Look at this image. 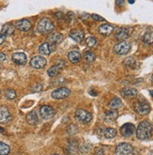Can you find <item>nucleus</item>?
<instances>
[{
    "label": "nucleus",
    "instance_id": "f257e3e1",
    "mask_svg": "<svg viewBox=\"0 0 153 155\" xmlns=\"http://www.w3.org/2000/svg\"><path fill=\"white\" fill-rule=\"evenodd\" d=\"M153 131L152 124L147 120H143L139 123L136 129V136L139 140H146L148 139Z\"/></svg>",
    "mask_w": 153,
    "mask_h": 155
},
{
    "label": "nucleus",
    "instance_id": "f03ea898",
    "mask_svg": "<svg viewBox=\"0 0 153 155\" xmlns=\"http://www.w3.org/2000/svg\"><path fill=\"white\" fill-rule=\"evenodd\" d=\"M38 31L41 33H49L54 30L55 25H54L53 22L49 19V18H42L38 23Z\"/></svg>",
    "mask_w": 153,
    "mask_h": 155
},
{
    "label": "nucleus",
    "instance_id": "7ed1b4c3",
    "mask_svg": "<svg viewBox=\"0 0 153 155\" xmlns=\"http://www.w3.org/2000/svg\"><path fill=\"white\" fill-rule=\"evenodd\" d=\"M131 50V44L127 41H123L114 46V52L119 56H125Z\"/></svg>",
    "mask_w": 153,
    "mask_h": 155
},
{
    "label": "nucleus",
    "instance_id": "20e7f679",
    "mask_svg": "<svg viewBox=\"0 0 153 155\" xmlns=\"http://www.w3.org/2000/svg\"><path fill=\"white\" fill-rule=\"evenodd\" d=\"M133 152L132 146L128 143H120L116 146L115 153L116 155H132Z\"/></svg>",
    "mask_w": 153,
    "mask_h": 155
},
{
    "label": "nucleus",
    "instance_id": "39448f33",
    "mask_svg": "<svg viewBox=\"0 0 153 155\" xmlns=\"http://www.w3.org/2000/svg\"><path fill=\"white\" fill-rule=\"evenodd\" d=\"M75 117H76V120L80 122H82V123H88V122H90L91 120H92V115L84 110V109H77L76 112H75Z\"/></svg>",
    "mask_w": 153,
    "mask_h": 155
},
{
    "label": "nucleus",
    "instance_id": "423d86ee",
    "mask_svg": "<svg viewBox=\"0 0 153 155\" xmlns=\"http://www.w3.org/2000/svg\"><path fill=\"white\" fill-rule=\"evenodd\" d=\"M134 110H135L139 115L145 116L150 112V105L145 101H139L134 105Z\"/></svg>",
    "mask_w": 153,
    "mask_h": 155
},
{
    "label": "nucleus",
    "instance_id": "0eeeda50",
    "mask_svg": "<svg viewBox=\"0 0 153 155\" xmlns=\"http://www.w3.org/2000/svg\"><path fill=\"white\" fill-rule=\"evenodd\" d=\"M11 115L7 106H0V124H7L11 120Z\"/></svg>",
    "mask_w": 153,
    "mask_h": 155
},
{
    "label": "nucleus",
    "instance_id": "6e6552de",
    "mask_svg": "<svg viewBox=\"0 0 153 155\" xmlns=\"http://www.w3.org/2000/svg\"><path fill=\"white\" fill-rule=\"evenodd\" d=\"M40 114L43 120H51V118L55 116L56 112L54 110V108L49 105H42L40 108Z\"/></svg>",
    "mask_w": 153,
    "mask_h": 155
},
{
    "label": "nucleus",
    "instance_id": "1a4fd4ad",
    "mask_svg": "<svg viewBox=\"0 0 153 155\" xmlns=\"http://www.w3.org/2000/svg\"><path fill=\"white\" fill-rule=\"evenodd\" d=\"M47 60L41 56H36L30 60V66L34 69H42L46 66Z\"/></svg>",
    "mask_w": 153,
    "mask_h": 155
},
{
    "label": "nucleus",
    "instance_id": "9d476101",
    "mask_svg": "<svg viewBox=\"0 0 153 155\" xmlns=\"http://www.w3.org/2000/svg\"><path fill=\"white\" fill-rule=\"evenodd\" d=\"M70 94V90L68 87H59L56 90H54L52 92V97L54 99L60 100V99H65Z\"/></svg>",
    "mask_w": 153,
    "mask_h": 155
},
{
    "label": "nucleus",
    "instance_id": "9b49d317",
    "mask_svg": "<svg viewBox=\"0 0 153 155\" xmlns=\"http://www.w3.org/2000/svg\"><path fill=\"white\" fill-rule=\"evenodd\" d=\"M135 126L132 123H125L120 127V133L125 137H130L135 132Z\"/></svg>",
    "mask_w": 153,
    "mask_h": 155
},
{
    "label": "nucleus",
    "instance_id": "f8f14e48",
    "mask_svg": "<svg viewBox=\"0 0 153 155\" xmlns=\"http://www.w3.org/2000/svg\"><path fill=\"white\" fill-rule=\"evenodd\" d=\"M11 59L17 65H24L28 61V57L24 53H15L12 54Z\"/></svg>",
    "mask_w": 153,
    "mask_h": 155
},
{
    "label": "nucleus",
    "instance_id": "ddd939ff",
    "mask_svg": "<svg viewBox=\"0 0 153 155\" xmlns=\"http://www.w3.org/2000/svg\"><path fill=\"white\" fill-rule=\"evenodd\" d=\"M130 37V31L128 28H123V27H121V28H119L118 30H116V33L115 35V38L118 40V41H126L128 38Z\"/></svg>",
    "mask_w": 153,
    "mask_h": 155
},
{
    "label": "nucleus",
    "instance_id": "4468645a",
    "mask_svg": "<svg viewBox=\"0 0 153 155\" xmlns=\"http://www.w3.org/2000/svg\"><path fill=\"white\" fill-rule=\"evenodd\" d=\"M70 37L76 42H81L85 38V33L80 29H73L70 32Z\"/></svg>",
    "mask_w": 153,
    "mask_h": 155
},
{
    "label": "nucleus",
    "instance_id": "2eb2a0df",
    "mask_svg": "<svg viewBox=\"0 0 153 155\" xmlns=\"http://www.w3.org/2000/svg\"><path fill=\"white\" fill-rule=\"evenodd\" d=\"M115 29L114 25L110 24H103L99 26V33L103 36H109Z\"/></svg>",
    "mask_w": 153,
    "mask_h": 155
},
{
    "label": "nucleus",
    "instance_id": "dca6fc26",
    "mask_svg": "<svg viewBox=\"0 0 153 155\" xmlns=\"http://www.w3.org/2000/svg\"><path fill=\"white\" fill-rule=\"evenodd\" d=\"M120 93L125 98H134L137 96L138 91L133 87H124L120 90Z\"/></svg>",
    "mask_w": 153,
    "mask_h": 155
},
{
    "label": "nucleus",
    "instance_id": "f3484780",
    "mask_svg": "<svg viewBox=\"0 0 153 155\" xmlns=\"http://www.w3.org/2000/svg\"><path fill=\"white\" fill-rule=\"evenodd\" d=\"M16 28L19 29L20 31H28L30 28H31V23L29 20H26V19H24V20H20L16 24Z\"/></svg>",
    "mask_w": 153,
    "mask_h": 155
},
{
    "label": "nucleus",
    "instance_id": "a211bd4d",
    "mask_svg": "<svg viewBox=\"0 0 153 155\" xmlns=\"http://www.w3.org/2000/svg\"><path fill=\"white\" fill-rule=\"evenodd\" d=\"M118 117H119V112L116 110H112V109L110 111H106L103 115V120L107 122L115 121Z\"/></svg>",
    "mask_w": 153,
    "mask_h": 155
},
{
    "label": "nucleus",
    "instance_id": "6ab92c4d",
    "mask_svg": "<svg viewBox=\"0 0 153 155\" xmlns=\"http://www.w3.org/2000/svg\"><path fill=\"white\" fill-rule=\"evenodd\" d=\"M81 58H82V54L78 51H70L68 53V59L71 63H73V64L78 63L81 60Z\"/></svg>",
    "mask_w": 153,
    "mask_h": 155
},
{
    "label": "nucleus",
    "instance_id": "aec40b11",
    "mask_svg": "<svg viewBox=\"0 0 153 155\" xmlns=\"http://www.w3.org/2000/svg\"><path fill=\"white\" fill-rule=\"evenodd\" d=\"M47 41L50 42V44H58L63 41V36L60 33H52Z\"/></svg>",
    "mask_w": 153,
    "mask_h": 155
},
{
    "label": "nucleus",
    "instance_id": "412c9836",
    "mask_svg": "<svg viewBox=\"0 0 153 155\" xmlns=\"http://www.w3.org/2000/svg\"><path fill=\"white\" fill-rule=\"evenodd\" d=\"M39 52L42 56H48L52 53V46L49 42H44L40 45L39 47Z\"/></svg>",
    "mask_w": 153,
    "mask_h": 155
},
{
    "label": "nucleus",
    "instance_id": "4be33fe9",
    "mask_svg": "<svg viewBox=\"0 0 153 155\" xmlns=\"http://www.w3.org/2000/svg\"><path fill=\"white\" fill-rule=\"evenodd\" d=\"M13 32H14V25L12 24H6V25H3L0 34H2V35H4L7 37V36L12 35Z\"/></svg>",
    "mask_w": 153,
    "mask_h": 155
},
{
    "label": "nucleus",
    "instance_id": "5701e85b",
    "mask_svg": "<svg viewBox=\"0 0 153 155\" xmlns=\"http://www.w3.org/2000/svg\"><path fill=\"white\" fill-rule=\"evenodd\" d=\"M26 121H28V123L30 125H36L38 123V121H39L38 116L35 111H31L26 115Z\"/></svg>",
    "mask_w": 153,
    "mask_h": 155
},
{
    "label": "nucleus",
    "instance_id": "b1692460",
    "mask_svg": "<svg viewBox=\"0 0 153 155\" xmlns=\"http://www.w3.org/2000/svg\"><path fill=\"white\" fill-rule=\"evenodd\" d=\"M122 106V102L119 97H115L111 100V102L109 104V107L112 110H118L119 108Z\"/></svg>",
    "mask_w": 153,
    "mask_h": 155
},
{
    "label": "nucleus",
    "instance_id": "393cba45",
    "mask_svg": "<svg viewBox=\"0 0 153 155\" xmlns=\"http://www.w3.org/2000/svg\"><path fill=\"white\" fill-rule=\"evenodd\" d=\"M124 65L128 68H131V69H135V68H137V61L134 58L130 57L124 60Z\"/></svg>",
    "mask_w": 153,
    "mask_h": 155
},
{
    "label": "nucleus",
    "instance_id": "a878e982",
    "mask_svg": "<svg viewBox=\"0 0 153 155\" xmlns=\"http://www.w3.org/2000/svg\"><path fill=\"white\" fill-rule=\"evenodd\" d=\"M63 68V66L61 65H55V66H52L48 71H47V74L50 77H55L58 72L61 71V69Z\"/></svg>",
    "mask_w": 153,
    "mask_h": 155
},
{
    "label": "nucleus",
    "instance_id": "bb28decb",
    "mask_svg": "<svg viewBox=\"0 0 153 155\" xmlns=\"http://www.w3.org/2000/svg\"><path fill=\"white\" fill-rule=\"evenodd\" d=\"M142 41L146 44H152L153 43V31H147L143 35Z\"/></svg>",
    "mask_w": 153,
    "mask_h": 155
},
{
    "label": "nucleus",
    "instance_id": "cd10ccee",
    "mask_svg": "<svg viewBox=\"0 0 153 155\" xmlns=\"http://www.w3.org/2000/svg\"><path fill=\"white\" fill-rule=\"evenodd\" d=\"M84 58H85L86 61H87L89 63H92L96 59V54L92 51L87 50V51H85L84 52Z\"/></svg>",
    "mask_w": 153,
    "mask_h": 155
},
{
    "label": "nucleus",
    "instance_id": "c85d7f7f",
    "mask_svg": "<svg viewBox=\"0 0 153 155\" xmlns=\"http://www.w3.org/2000/svg\"><path fill=\"white\" fill-rule=\"evenodd\" d=\"M103 134L105 136V138H107V139H112V138H114L115 136L116 135V131L114 128H107L104 131Z\"/></svg>",
    "mask_w": 153,
    "mask_h": 155
},
{
    "label": "nucleus",
    "instance_id": "c756f323",
    "mask_svg": "<svg viewBox=\"0 0 153 155\" xmlns=\"http://www.w3.org/2000/svg\"><path fill=\"white\" fill-rule=\"evenodd\" d=\"M10 152H11L10 146H8L3 142H0V155H8Z\"/></svg>",
    "mask_w": 153,
    "mask_h": 155
},
{
    "label": "nucleus",
    "instance_id": "7c9ffc66",
    "mask_svg": "<svg viewBox=\"0 0 153 155\" xmlns=\"http://www.w3.org/2000/svg\"><path fill=\"white\" fill-rule=\"evenodd\" d=\"M86 45L89 48H92L97 44V39L95 37H92V36H90V37H87L86 39Z\"/></svg>",
    "mask_w": 153,
    "mask_h": 155
},
{
    "label": "nucleus",
    "instance_id": "2f4dec72",
    "mask_svg": "<svg viewBox=\"0 0 153 155\" xmlns=\"http://www.w3.org/2000/svg\"><path fill=\"white\" fill-rule=\"evenodd\" d=\"M5 96L8 100H13V99H15L16 98V92H15V90H13V89H7L5 91Z\"/></svg>",
    "mask_w": 153,
    "mask_h": 155
},
{
    "label": "nucleus",
    "instance_id": "473e14b6",
    "mask_svg": "<svg viewBox=\"0 0 153 155\" xmlns=\"http://www.w3.org/2000/svg\"><path fill=\"white\" fill-rule=\"evenodd\" d=\"M67 132L70 134H75L78 133V127L74 124H70L67 128Z\"/></svg>",
    "mask_w": 153,
    "mask_h": 155
},
{
    "label": "nucleus",
    "instance_id": "72a5a7b5",
    "mask_svg": "<svg viewBox=\"0 0 153 155\" xmlns=\"http://www.w3.org/2000/svg\"><path fill=\"white\" fill-rule=\"evenodd\" d=\"M91 17H92V19H94L95 21H98V22H104L105 21V19L103 17L98 15V14H91Z\"/></svg>",
    "mask_w": 153,
    "mask_h": 155
},
{
    "label": "nucleus",
    "instance_id": "f704fd0d",
    "mask_svg": "<svg viewBox=\"0 0 153 155\" xmlns=\"http://www.w3.org/2000/svg\"><path fill=\"white\" fill-rule=\"evenodd\" d=\"M95 155H104V150L103 148H97L95 150Z\"/></svg>",
    "mask_w": 153,
    "mask_h": 155
},
{
    "label": "nucleus",
    "instance_id": "c9c22d12",
    "mask_svg": "<svg viewBox=\"0 0 153 155\" xmlns=\"http://www.w3.org/2000/svg\"><path fill=\"white\" fill-rule=\"evenodd\" d=\"M63 17V13L62 12H57V13H55V18L57 20H59V19H61V18Z\"/></svg>",
    "mask_w": 153,
    "mask_h": 155
},
{
    "label": "nucleus",
    "instance_id": "e433bc0d",
    "mask_svg": "<svg viewBox=\"0 0 153 155\" xmlns=\"http://www.w3.org/2000/svg\"><path fill=\"white\" fill-rule=\"evenodd\" d=\"M116 4L119 7H122L124 5V0H116Z\"/></svg>",
    "mask_w": 153,
    "mask_h": 155
},
{
    "label": "nucleus",
    "instance_id": "4c0bfd02",
    "mask_svg": "<svg viewBox=\"0 0 153 155\" xmlns=\"http://www.w3.org/2000/svg\"><path fill=\"white\" fill-rule=\"evenodd\" d=\"M40 90H41V85H36L33 87V91H40Z\"/></svg>",
    "mask_w": 153,
    "mask_h": 155
},
{
    "label": "nucleus",
    "instance_id": "58836bf2",
    "mask_svg": "<svg viewBox=\"0 0 153 155\" xmlns=\"http://www.w3.org/2000/svg\"><path fill=\"white\" fill-rule=\"evenodd\" d=\"M6 40V36L2 35V34H0V44H2Z\"/></svg>",
    "mask_w": 153,
    "mask_h": 155
},
{
    "label": "nucleus",
    "instance_id": "ea45409f",
    "mask_svg": "<svg viewBox=\"0 0 153 155\" xmlns=\"http://www.w3.org/2000/svg\"><path fill=\"white\" fill-rule=\"evenodd\" d=\"M6 59V54L3 53H0V62H2Z\"/></svg>",
    "mask_w": 153,
    "mask_h": 155
},
{
    "label": "nucleus",
    "instance_id": "a19ab883",
    "mask_svg": "<svg viewBox=\"0 0 153 155\" xmlns=\"http://www.w3.org/2000/svg\"><path fill=\"white\" fill-rule=\"evenodd\" d=\"M134 1H135V0H128V2H129L130 4H133Z\"/></svg>",
    "mask_w": 153,
    "mask_h": 155
},
{
    "label": "nucleus",
    "instance_id": "79ce46f5",
    "mask_svg": "<svg viewBox=\"0 0 153 155\" xmlns=\"http://www.w3.org/2000/svg\"><path fill=\"white\" fill-rule=\"evenodd\" d=\"M149 93H150V95L153 97V90H150V91H149Z\"/></svg>",
    "mask_w": 153,
    "mask_h": 155
},
{
    "label": "nucleus",
    "instance_id": "37998d69",
    "mask_svg": "<svg viewBox=\"0 0 153 155\" xmlns=\"http://www.w3.org/2000/svg\"><path fill=\"white\" fill-rule=\"evenodd\" d=\"M151 83L153 84V74H152V76H151Z\"/></svg>",
    "mask_w": 153,
    "mask_h": 155
},
{
    "label": "nucleus",
    "instance_id": "c03bdc74",
    "mask_svg": "<svg viewBox=\"0 0 153 155\" xmlns=\"http://www.w3.org/2000/svg\"><path fill=\"white\" fill-rule=\"evenodd\" d=\"M53 155H57V154H53Z\"/></svg>",
    "mask_w": 153,
    "mask_h": 155
},
{
    "label": "nucleus",
    "instance_id": "a18cd8bd",
    "mask_svg": "<svg viewBox=\"0 0 153 155\" xmlns=\"http://www.w3.org/2000/svg\"><path fill=\"white\" fill-rule=\"evenodd\" d=\"M0 92H1V91H0Z\"/></svg>",
    "mask_w": 153,
    "mask_h": 155
}]
</instances>
